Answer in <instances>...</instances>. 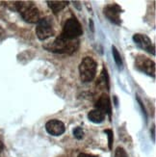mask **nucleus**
<instances>
[{"label": "nucleus", "instance_id": "4be33fe9", "mask_svg": "<svg viewBox=\"0 0 156 157\" xmlns=\"http://www.w3.org/2000/svg\"><path fill=\"white\" fill-rule=\"evenodd\" d=\"M2 148H3V144H2V142L0 141V151H2Z\"/></svg>", "mask_w": 156, "mask_h": 157}, {"label": "nucleus", "instance_id": "a211bd4d", "mask_svg": "<svg viewBox=\"0 0 156 157\" xmlns=\"http://www.w3.org/2000/svg\"><path fill=\"white\" fill-rule=\"evenodd\" d=\"M136 97H137V100H138V102H139V104H140V106H141V108H142V111H143V113H144V115H145V119H146V109H145V107H144L143 103H142V101H141L140 98L138 97V95H136Z\"/></svg>", "mask_w": 156, "mask_h": 157}, {"label": "nucleus", "instance_id": "423d86ee", "mask_svg": "<svg viewBox=\"0 0 156 157\" xmlns=\"http://www.w3.org/2000/svg\"><path fill=\"white\" fill-rule=\"evenodd\" d=\"M135 67L147 75L155 76V63L145 55H138L135 59Z\"/></svg>", "mask_w": 156, "mask_h": 157}, {"label": "nucleus", "instance_id": "9b49d317", "mask_svg": "<svg viewBox=\"0 0 156 157\" xmlns=\"http://www.w3.org/2000/svg\"><path fill=\"white\" fill-rule=\"evenodd\" d=\"M97 86L100 89V90H107L109 91L110 83H109V75H108L107 69L104 67L102 71L100 72V75L97 79Z\"/></svg>", "mask_w": 156, "mask_h": 157}, {"label": "nucleus", "instance_id": "ddd939ff", "mask_svg": "<svg viewBox=\"0 0 156 157\" xmlns=\"http://www.w3.org/2000/svg\"><path fill=\"white\" fill-rule=\"evenodd\" d=\"M47 5L54 13H58L69 5V1H47Z\"/></svg>", "mask_w": 156, "mask_h": 157}, {"label": "nucleus", "instance_id": "0eeeda50", "mask_svg": "<svg viewBox=\"0 0 156 157\" xmlns=\"http://www.w3.org/2000/svg\"><path fill=\"white\" fill-rule=\"evenodd\" d=\"M123 13V9L118 4H109L104 8L105 17L116 25L121 24L120 13Z\"/></svg>", "mask_w": 156, "mask_h": 157}, {"label": "nucleus", "instance_id": "f257e3e1", "mask_svg": "<svg viewBox=\"0 0 156 157\" xmlns=\"http://www.w3.org/2000/svg\"><path fill=\"white\" fill-rule=\"evenodd\" d=\"M44 47L50 52L59 54H72L79 47V40H67L59 36L52 43L44 44Z\"/></svg>", "mask_w": 156, "mask_h": 157}, {"label": "nucleus", "instance_id": "20e7f679", "mask_svg": "<svg viewBox=\"0 0 156 157\" xmlns=\"http://www.w3.org/2000/svg\"><path fill=\"white\" fill-rule=\"evenodd\" d=\"M82 34L83 29L80 22L75 17H70L66 21L63 31L60 36L67 40H76Z\"/></svg>", "mask_w": 156, "mask_h": 157}, {"label": "nucleus", "instance_id": "6ab92c4d", "mask_svg": "<svg viewBox=\"0 0 156 157\" xmlns=\"http://www.w3.org/2000/svg\"><path fill=\"white\" fill-rule=\"evenodd\" d=\"M78 157H98L97 155H93V154H88V153H80Z\"/></svg>", "mask_w": 156, "mask_h": 157}, {"label": "nucleus", "instance_id": "f03ea898", "mask_svg": "<svg viewBox=\"0 0 156 157\" xmlns=\"http://www.w3.org/2000/svg\"><path fill=\"white\" fill-rule=\"evenodd\" d=\"M16 9L26 22L38 23V21L40 20V12L33 2H29V1L16 2Z\"/></svg>", "mask_w": 156, "mask_h": 157}, {"label": "nucleus", "instance_id": "dca6fc26", "mask_svg": "<svg viewBox=\"0 0 156 157\" xmlns=\"http://www.w3.org/2000/svg\"><path fill=\"white\" fill-rule=\"evenodd\" d=\"M73 136L77 140H81L84 137V131L81 127H75L73 129Z\"/></svg>", "mask_w": 156, "mask_h": 157}, {"label": "nucleus", "instance_id": "4468645a", "mask_svg": "<svg viewBox=\"0 0 156 157\" xmlns=\"http://www.w3.org/2000/svg\"><path fill=\"white\" fill-rule=\"evenodd\" d=\"M112 54H113V58L115 60V63L117 64V66L119 67H123V60H121V56H120L119 50L117 49V47L115 45L112 46Z\"/></svg>", "mask_w": 156, "mask_h": 157}, {"label": "nucleus", "instance_id": "1a4fd4ad", "mask_svg": "<svg viewBox=\"0 0 156 157\" xmlns=\"http://www.w3.org/2000/svg\"><path fill=\"white\" fill-rule=\"evenodd\" d=\"M45 130L47 131V133L52 136H60L65 133L66 126L63 121L54 119V120H50L46 122Z\"/></svg>", "mask_w": 156, "mask_h": 157}, {"label": "nucleus", "instance_id": "412c9836", "mask_svg": "<svg viewBox=\"0 0 156 157\" xmlns=\"http://www.w3.org/2000/svg\"><path fill=\"white\" fill-rule=\"evenodd\" d=\"M154 130H155V128H154V126H153V127H152V137H153V141H155V137H154V136H155L154 134H155V133H154Z\"/></svg>", "mask_w": 156, "mask_h": 157}, {"label": "nucleus", "instance_id": "f3484780", "mask_svg": "<svg viewBox=\"0 0 156 157\" xmlns=\"http://www.w3.org/2000/svg\"><path fill=\"white\" fill-rule=\"evenodd\" d=\"M115 157H128V154L124 147H119L116 148V151H115Z\"/></svg>", "mask_w": 156, "mask_h": 157}, {"label": "nucleus", "instance_id": "6e6552de", "mask_svg": "<svg viewBox=\"0 0 156 157\" xmlns=\"http://www.w3.org/2000/svg\"><path fill=\"white\" fill-rule=\"evenodd\" d=\"M133 40L139 47L146 50V52L155 55V47L152 44L151 40L145 34H135L133 36Z\"/></svg>", "mask_w": 156, "mask_h": 157}, {"label": "nucleus", "instance_id": "7ed1b4c3", "mask_svg": "<svg viewBox=\"0 0 156 157\" xmlns=\"http://www.w3.org/2000/svg\"><path fill=\"white\" fill-rule=\"evenodd\" d=\"M97 63L92 57H85L79 65L80 78L84 83L91 82L94 79L97 74Z\"/></svg>", "mask_w": 156, "mask_h": 157}, {"label": "nucleus", "instance_id": "aec40b11", "mask_svg": "<svg viewBox=\"0 0 156 157\" xmlns=\"http://www.w3.org/2000/svg\"><path fill=\"white\" fill-rule=\"evenodd\" d=\"M3 35H4V30H3L2 27L0 26V40H1V38L3 37Z\"/></svg>", "mask_w": 156, "mask_h": 157}, {"label": "nucleus", "instance_id": "2eb2a0df", "mask_svg": "<svg viewBox=\"0 0 156 157\" xmlns=\"http://www.w3.org/2000/svg\"><path fill=\"white\" fill-rule=\"evenodd\" d=\"M104 133L107 134V137H108V147H109V149H112V147H113V142H114L113 130H111V129H105Z\"/></svg>", "mask_w": 156, "mask_h": 157}, {"label": "nucleus", "instance_id": "9d476101", "mask_svg": "<svg viewBox=\"0 0 156 157\" xmlns=\"http://www.w3.org/2000/svg\"><path fill=\"white\" fill-rule=\"evenodd\" d=\"M96 109H98V110L103 112L105 115L107 114L111 121V119H112V104H111V100L107 94H102L98 98V100L96 103Z\"/></svg>", "mask_w": 156, "mask_h": 157}, {"label": "nucleus", "instance_id": "f8f14e48", "mask_svg": "<svg viewBox=\"0 0 156 157\" xmlns=\"http://www.w3.org/2000/svg\"><path fill=\"white\" fill-rule=\"evenodd\" d=\"M105 116L106 115L98 109H93L88 114V119L93 124H101L105 120Z\"/></svg>", "mask_w": 156, "mask_h": 157}, {"label": "nucleus", "instance_id": "39448f33", "mask_svg": "<svg viewBox=\"0 0 156 157\" xmlns=\"http://www.w3.org/2000/svg\"><path fill=\"white\" fill-rule=\"evenodd\" d=\"M36 34L40 40H44L54 35L53 23L50 17H45L40 18L36 27Z\"/></svg>", "mask_w": 156, "mask_h": 157}]
</instances>
